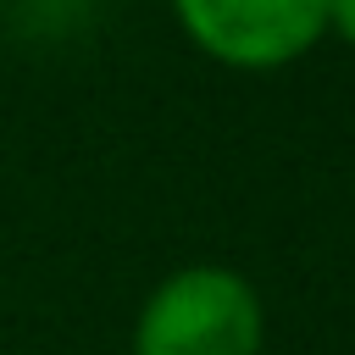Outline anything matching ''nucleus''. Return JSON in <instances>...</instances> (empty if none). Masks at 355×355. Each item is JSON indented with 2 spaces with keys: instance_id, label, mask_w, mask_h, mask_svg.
<instances>
[{
  "instance_id": "obj_3",
  "label": "nucleus",
  "mask_w": 355,
  "mask_h": 355,
  "mask_svg": "<svg viewBox=\"0 0 355 355\" xmlns=\"http://www.w3.org/2000/svg\"><path fill=\"white\" fill-rule=\"evenodd\" d=\"M327 39L355 50V0H327Z\"/></svg>"
},
{
  "instance_id": "obj_1",
  "label": "nucleus",
  "mask_w": 355,
  "mask_h": 355,
  "mask_svg": "<svg viewBox=\"0 0 355 355\" xmlns=\"http://www.w3.org/2000/svg\"><path fill=\"white\" fill-rule=\"evenodd\" d=\"M133 355H266V300L239 266L189 261L144 294Z\"/></svg>"
},
{
  "instance_id": "obj_2",
  "label": "nucleus",
  "mask_w": 355,
  "mask_h": 355,
  "mask_svg": "<svg viewBox=\"0 0 355 355\" xmlns=\"http://www.w3.org/2000/svg\"><path fill=\"white\" fill-rule=\"evenodd\" d=\"M183 39L227 72H283L327 39V0H166Z\"/></svg>"
}]
</instances>
